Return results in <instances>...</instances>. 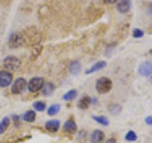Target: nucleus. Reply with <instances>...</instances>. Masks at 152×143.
Returning <instances> with one entry per match:
<instances>
[{"label":"nucleus","instance_id":"17","mask_svg":"<svg viewBox=\"0 0 152 143\" xmlns=\"http://www.w3.org/2000/svg\"><path fill=\"white\" fill-rule=\"evenodd\" d=\"M77 95H78V92L76 90H69V92H66L63 95V100H65V101H71L75 97H77Z\"/></svg>","mask_w":152,"mask_h":143},{"label":"nucleus","instance_id":"8","mask_svg":"<svg viewBox=\"0 0 152 143\" xmlns=\"http://www.w3.org/2000/svg\"><path fill=\"white\" fill-rule=\"evenodd\" d=\"M139 74L142 76H149L152 74V63L151 62H145L139 68Z\"/></svg>","mask_w":152,"mask_h":143},{"label":"nucleus","instance_id":"11","mask_svg":"<svg viewBox=\"0 0 152 143\" xmlns=\"http://www.w3.org/2000/svg\"><path fill=\"white\" fill-rule=\"evenodd\" d=\"M41 90H42V94L44 95V97H50V95L54 93L55 86L51 82H47V83H44Z\"/></svg>","mask_w":152,"mask_h":143},{"label":"nucleus","instance_id":"19","mask_svg":"<svg viewBox=\"0 0 152 143\" xmlns=\"http://www.w3.org/2000/svg\"><path fill=\"white\" fill-rule=\"evenodd\" d=\"M10 124H11V120H10L9 117H4L1 122H0V135H2V133H5V131L7 130L8 127L10 126Z\"/></svg>","mask_w":152,"mask_h":143},{"label":"nucleus","instance_id":"10","mask_svg":"<svg viewBox=\"0 0 152 143\" xmlns=\"http://www.w3.org/2000/svg\"><path fill=\"white\" fill-rule=\"evenodd\" d=\"M64 131L68 133H73L77 131V124L72 119H68L64 123Z\"/></svg>","mask_w":152,"mask_h":143},{"label":"nucleus","instance_id":"5","mask_svg":"<svg viewBox=\"0 0 152 143\" xmlns=\"http://www.w3.org/2000/svg\"><path fill=\"white\" fill-rule=\"evenodd\" d=\"M12 83V74L8 71H0V87L7 88Z\"/></svg>","mask_w":152,"mask_h":143},{"label":"nucleus","instance_id":"7","mask_svg":"<svg viewBox=\"0 0 152 143\" xmlns=\"http://www.w3.org/2000/svg\"><path fill=\"white\" fill-rule=\"evenodd\" d=\"M60 127V121L58 119H51L45 123V128L47 131H49L50 133H55L58 131V129Z\"/></svg>","mask_w":152,"mask_h":143},{"label":"nucleus","instance_id":"14","mask_svg":"<svg viewBox=\"0 0 152 143\" xmlns=\"http://www.w3.org/2000/svg\"><path fill=\"white\" fill-rule=\"evenodd\" d=\"M81 69H82V67H81V64L79 61H72L69 64V73L71 74H74V75L79 74L81 72Z\"/></svg>","mask_w":152,"mask_h":143},{"label":"nucleus","instance_id":"20","mask_svg":"<svg viewBox=\"0 0 152 143\" xmlns=\"http://www.w3.org/2000/svg\"><path fill=\"white\" fill-rule=\"evenodd\" d=\"M92 118L97 123L101 124V125H103V126H107L109 124L108 118L106 117V116H92Z\"/></svg>","mask_w":152,"mask_h":143},{"label":"nucleus","instance_id":"6","mask_svg":"<svg viewBox=\"0 0 152 143\" xmlns=\"http://www.w3.org/2000/svg\"><path fill=\"white\" fill-rule=\"evenodd\" d=\"M104 139V133L101 130H94L90 135L91 143H102Z\"/></svg>","mask_w":152,"mask_h":143},{"label":"nucleus","instance_id":"4","mask_svg":"<svg viewBox=\"0 0 152 143\" xmlns=\"http://www.w3.org/2000/svg\"><path fill=\"white\" fill-rule=\"evenodd\" d=\"M4 66L10 71H17L21 66V62L16 56H7L4 60Z\"/></svg>","mask_w":152,"mask_h":143},{"label":"nucleus","instance_id":"25","mask_svg":"<svg viewBox=\"0 0 152 143\" xmlns=\"http://www.w3.org/2000/svg\"><path fill=\"white\" fill-rule=\"evenodd\" d=\"M145 123L147 124V125H152V116L145 117Z\"/></svg>","mask_w":152,"mask_h":143},{"label":"nucleus","instance_id":"1","mask_svg":"<svg viewBox=\"0 0 152 143\" xmlns=\"http://www.w3.org/2000/svg\"><path fill=\"white\" fill-rule=\"evenodd\" d=\"M112 88V81L107 77H101L96 81L95 89L99 94H107Z\"/></svg>","mask_w":152,"mask_h":143},{"label":"nucleus","instance_id":"26","mask_svg":"<svg viewBox=\"0 0 152 143\" xmlns=\"http://www.w3.org/2000/svg\"><path fill=\"white\" fill-rule=\"evenodd\" d=\"M103 1L107 4H114V3H116L118 0H103Z\"/></svg>","mask_w":152,"mask_h":143},{"label":"nucleus","instance_id":"2","mask_svg":"<svg viewBox=\"0 0 152 143\" xmlns=\"http://www.w3.org/2000/svg\"><path fill=\"white\" fill-rule=\"evenodd\" d=\"M27 86H28V83L25 78L18 77L17 79L14 80V82L12 84L11 92L13 94H20L26 90Z\"/></svg>","mask_w":152,"mask_h":143},{"label":"nucleus","instance_id":"9","mask_svg":"<svg viewBox=\"0 0 152 143\" xmlns=\"http://www.w3.org/2000/svg\"><path fill=\"white\" fill-rule=\"evenodd\" d=\"M131 8V0H120L117 5V10L121 13H126L129 12Z\"/></svg>","mask_w":152,"mask_h":143},{"label":"nucleus","instance_id":"16","mask_svg":"<svg viewBox=\"0 0 152 143\" xmlns=\"http://www.w3.org/2000/svg\"><path fill=\"white\" fill-rule=\"evenodd\" d=\"M36 118V113L32 110H28V111L25 112L23 114V120H25L26 122H33Z\"/></svg>","mask_w":152,"mask_h":143},{"label":"nucleus","instance_id":"24","mask_svg":"<svg viewBox=\"0 0 152 143\" xmlns=\"http://www.w3.org/2000/svg\"><path fill=\"white\" fill-rule=\"evenodd\" d=\"M132 35H133V37H135V38H141L144 36V32H142L141 29H134Z\"/></svg>","mask_w":152,"mask_h":143},{"label":"nucleus","instance_id":"21","mask_svg":"<svg viewBox=\"0 0 152 143\" xmlns=\"http://www.w3.org/2000/svg\"><path fill=\"white\" fill-rule=\"evenodd\" d=\"M33 108L37 112H43L46 109V103L43 101H36L33 103Z\"/></svg>","mask_w":152,"mask_h":143},{"label":"nucleus","instance_id":"13","mask_svg":"<svg viewBox=\"0 0 152 143\" xmlns=\"http://www.w3.org/2000/svg\"><path fill=\"white\" fill-rule=\"evenodd\" d=\"M22 43H23V39L19 33H13V35H12L11 37H10V44L13 48L19 47Z\"/></svg>","mask_w":152,"mask_h":143},{"label":"nucleus","instance_id":"18","mask_svg":"<svg viewBox=\"0 0 152 143\" xmlns=\"http://www.w3.org/2000/svg\"><path fill=\"white\" fill-rule=\"evenodd\" d=\"M60 110H61L60 104H52L51 106L48 109V114L50 116H53L60 112Z\"/></svg>","mask_w":152,"mask_h":143},{"label":"nucleus","instance_id":"28","mask_svg":"<svg viewBox=\"0 0 152 143\" xmlns=\"http://www.w3.org/2000/svg\"><path fill=\"white\" fill-rule=\"evenodd\" d=\"M12 120L15 123H17L19 121V116H12Z\"/></svg>","mask_w":152,"mask_h":143},{"label":"nucleus","instance_id":"22","mask_svg":"<svg viewBox=\"0 0 152 143\" xmlns=\"http://www.w3.org/2000/svg\"><path fill=\"white\" fill-rule=\"evenodd\" d=\"M122 107L118 104H110L108 106V111L113 114H117L121 112Z\"/></svg>","mask_w":152,"mask_h":143},{"label":"nucleus","instance_id":"27","mask_svg":"<svg viewBox=\"0 0 152 143\" xmlns=\"http://www.w3.org/2000/svg\"><path fill=\"white\" fill-rule=\"evenodd\" d=\"M106 143H116V139H115V138H113V137L108 138V139L106 141Z\"/></svg>","mask_w":152,"mask_h":143},{"label":"nucleus","instance_id":"12","mask_svg":"<svg viewBox=\"0 0 152 143\" xmlns=\"http://www.w3.org/2000/svg\"><path fill=\"white\" fill-rule=\"evenodd\" d=\"M106 66H107L106 61H98L97 63H95L94 65H92L91 67H90L89 69H88L87 71H86V74H90L92 73H96V72L104 69Z\"/></svg>","mask_w":152,"mask_h":143},{"label":"nucleus","instance_id":"23","mask_svg":"<svg viewBox=\"0 0 152 143\" xmlns=\"http://www.w3.org/2000/svg\"><path fill=\"white\" fill-rule=\"evenodd\" d=\"M136 139H137V136L133 131H129V132L126 133V140H127V141H135Z\"/></svg>","mask_w":152,"mask_h":143},{"label":"nucleus","instance_id":"3","mask_svg":"<svg viewBox=\"0 0 152 143\" xmlns=\"http://www.w3.org/2000/svg\"><path fill=\"white\" fill-rule=\"evenodd\" d=\"M44 79L43 77H39V76H35L30 79V81L28 82V90L31 93H37L38 91H40L44 85Z\"/></svg>","mask_w":152,"mask_h":143},{"label":"nucleus","instance_id":"15","mask_svg":"<svg viewBox=\"0 0 152 143\" xmlns=\"http://www.w3.org/2000/svg\"><path fill=\"white\" fill-rule=\"evenodd\" d=\"M90 104H91V98L88 95H85L78 101V107L82 110H86L89 107Z\"/></svg>","mask_w":152,"mask_h":143}]
</instances>
